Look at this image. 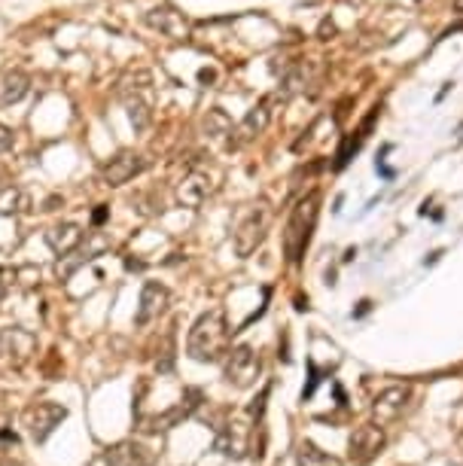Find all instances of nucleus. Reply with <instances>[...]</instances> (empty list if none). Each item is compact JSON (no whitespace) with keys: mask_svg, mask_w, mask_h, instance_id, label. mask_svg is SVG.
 I'll use <instances>...</instances> for the list:
<instances>
[{"mask_svg":"<svg viewBox=\"0 0 463 466\" xmlns=\"http://www.w3.org/2000/svg\"><path fill=\"white\" fill-rule=\"evenodd\" d=\"M317 217H320V192L311 190L296 201V208L290 210L287 226H283V256H287V263H302L308 244H311Z\"/></svg>","mask_w":463,"mask_h":466,"instance_id":"obj_2","label":"nucleus"},{"mask_svg":"<svg viewBox=\"0 0 463 466\" xmlns=\"http://www.w3.org/2000/svg\"><path fill=\"white\" fill-rule=\"evenodd\" d=\"M210 192H214V183H210L208 171H190L177 186V201L186 204V208H199Z\"/></svg>","mask_w":463,"mask_h":466,"instance_id":"obj_12","label":"nucleus"},{"mask_svg":"<svg viewBox=\"0 0 463 466\" xmlns=\"http://www.w3.org/2000/svg\"><path fill=\"white\" fill-rule=\"evenodd\" d=\"M31 208H34L31 195L19 190V186H6V190L0 192V217H22L28 214Z\"/></svg>","mask_w":463,"mask_h":466,"instance_id":"obj_18","label":"nucleus"},{"mask_svg":"<svg viewBox=\"0 0 463 466\" xmlns=\"http://www.w3.org/2000/svg\"><path fill=\"white\" fill-rule=\"evenodd\" d=\"M13 284H15V272H13V268H0V302L10 296Z\"/></svg>","mask_w":463,"mask_h":466,"instance_id":"obj_22","label":"nucleus"},{"mask_svg":"<svg viewBox=\"0 0 463 466\" xmlns=\"http://www.w3.org/2000/svg\"><path fill=\"white\" fill-rule=\"evenodd\" d=\"M64 408L55 405V403H40L34 412H31V436L37 439V443H43L49 439V433H52L59 424L64 421Z\"/></svg>","mask_w":463,"mask_h":466,"instance_id":"obj_14","label":"nucleus"},{"mask_svg":"<svg viewBox=\"0 0 463 466\" xmlns=\"http://www.w3.org/2000/svg\"><path fill=\"white\" fill-rule=\"evenodd\" d=\"M13 144H15V135H13V128H6L4 122H0V153L13 150Z\"/></svg>","mask_w":463,"mask_h":466,"instance_id":"obj_23","label":"nucleus"},{"mask_svg":"<svg viewBox=\"0 0 463 466\" xmlns=\"http://www.w3.org/2000/svg\"><path fill=\"white\" fill-rule=\"evenodd\" d=\"M347 448H351V461L357 466L372 463L381 454V448H384V430H381L378 424H363V427H357L351 433Z\"/></svg>","mask_w":463,"mask_h":466,"instance_id":"obj_6","label":"nucleus"},{"mask_svg":"<svg viewBox=\"0 0 463 466\" xmlns=\"http://www.w3.org/2000/svg\"><path fill=\"white\" fill-rule=\"evenodd\" d=\"M272 104H274V98H263V101H259L256 107L247 110V116H244L238 122V128H235V135H238V137L232 141V146H241V144L254 141L256 135L265 132L268 122H272Z\"/></svg>","mask_w":463,"mask_h":466,"instance_id":"obj_9","label":"nucleus"},{"mask_svg":"<svg viewBox=\"0 0 463 466\" xmlns=\"http://www.w3.org/2000/svg\"><path fill=\"white\" fill-rule=\"evenodd\" d=\"M454 10H458V13H463V0H454Z\"/></svg>","mask_w":463,"mask_h":466,"instance_id":"obj_24","label":"nucleus"},{"mask_svg":"<svg viewBox=\"0 0 463 466\" xmlns=\"http://www.w3.org/2000/svg\"><path fill=\"white\" fill-rule=\"evenodd\" d=\"M168 302H171L168 287H162V284H156V281H146L144 290H141V305H137L134 323L137 326H146V323L159 321V317L165 314Z\"/></svg>","mask_w":463,"mask_h":466,"instance_id":"obj_8","label":"nucleus"},{"mask_svg":"<svg viewBox=\"0 0 463 466\" xmlns=\"http://www.w3.org/2000/svg\"><path fill=\"white\" fill-rule=\"evenodd\" d=\"M79 241H83V228L77 223H59L46 232V244L55 256H68V253L79 247Z\"/></svg>","mask_w":463,"mask_h":466,"instance_id":"obj_15","label":"nucleus"},{"mask_svg":"<svg viewBox=\"0 0 463 466\" xmlns=\"http://www.w3.org/2000/svg\"><path fill=\"white\" fill-rule=\"evenodd\" d=\"M296 463H299V466H345L336 454L320 452V448L311 445V443H305V445L296 452Z\"/></svg>","mask_w":463,"mask_h":466,"instance_id":"obj_20","label":"nucleus"},{"mask_svg":"<svg viewBox=\"0 0 463 466\" xmlns=\"http://www.w3.org/2000/svg\"><path fill=\"white\" fill-rule=\"evenodd\" d=\"M144 22L150 24L153 31H159V34H165L171 40H181V37H186V31H190L183 13L171 10V6H156V10H150L144 15Z\"/></svg>","mask_w":463,"mask_h":466,"instance_id":"obj_11","label":"nucleus"},{"mask_svg":"<svg viewBox=\"0 0 463 466\" xmlns=\"http://www.w3.org/2000/svg\"><path fill=\"white\" fill-rule=\"evenodd\" d=\"M144 171H146V159H144V155H137V153H119V155H113L107 165H104L101 177H104V183L116 190V186L132 183V180L137 174H144Z\"/></svg>","mask_w":463,"mask_h":466,"instance_id":"obj_7","label":"nucleus"},{"mask_svg":"<svg viewBox=\"0 0 463 466\" xmlns=\"http://www.w3.org/2000/svg\"><path fill=\"white\" fill-rule=\"evenodd\" d=\"M268 219H272V217H268L265 204H259V208L250 210V214L241 219V226L235 228V253H238L241 259H247L250 253H256L259 244L265 241Z\"/></svg>","mask_w":463,"mask_h":466,"instance_id":"obj_5","label":"nucleus"},{"mask_svg":"<svg viewBox=\"0 0 463 466\" xmlns=\"http://www.w3.org/2000/svg\"><path fill=\"white\" fill-rule=\"evenodd\" d=\"M375 119H378V110H372L369 116L363 119V126L354 132L357 137H345V144H341V150H338V155H336V168H345V162L351 159V155H354L357 150H360L363 141H366V137H369V128L375 126Z\"/></svg>","mask_w":463,"mask_h":466,"instance_id":"obj_19","label":"nucleus"},{"mask_svg":"<svg viewBox=\"0 0 463 466\" xmlns=\"http://www.w3.org/2000/svg\"><path fill=\"white\" fill-rule=\"evenodd\" d=\"M186 354L195 363H217L229 354V323L219 308L205 311L199 321L192 323L190 339H186Z\"/></svg>","mask_w":463,"mask_h":466,"instance_id":"obj_1","label":"nucleus"},{"mask_svg":"<svg viewBox=\"0 0 463 466\" xmlns=\"http://www.w3.org/2000/svg\"><path fill=\"white\" fill-rule=\"evenodd\" d=\"M409 396H412V390L400 387V384H396V387L381 390V394L375 396V403H372V415H375L378 427H381V424H390V421L400 418L405 403H409Z\"/></svg>","mask_w":463,"mask_h":466,"instance_id":"obj_10","label":"nucleus"},{"mask_svg":"<svg viewBox=\"0 0 463 466\" xmlns=\"http://www.w3.org/2000/svg\"><path fill=\"white\" fill-rule=\"evenodd\" d=\"M119 98L128 107V119H132L134 132H144L153 119V77L146 70L128 73L119 83Z\"/></svg>","mask_w":463,"mask_h":466,"instance_id":"obj_3","label":"nucleus"},{"mask_svg":"<svg viewBox=\"0 0 463 466\" xmlns=\"http://www.w3.org/2000/svg\"><path fill=\"white\" fill-rule=\"evenodd\" d=\"M153 454L134 443H122L107 452V466H150Z\"/></svg>","mask_w":463,"mask_h":466,"instance_id":"obj_17","label":"nucleus"},{"mask_svg":"<svg viewBox=\"0 0 463 466\" xmlns=\"http://www.w3.org/2000/svg\"><path fill=\"white\" fill-rule=\"evenodd\" d=\"M259 354L250 345H238L226 354V381L238 390H247L254 387L256 378H259Z\"/></svg>","mask_w":463,"mask_h":466,"instance_id":"obj_4","label":"nucleus"},{"mask_svg":"<svg viewBox=\"0 0 463 466\" xmlns=\"http://www.w3.org/2000/svg\"><path fill=\"white\" fill-rule=\"evenodd\" d=\"M0 348H4L6 354L15 350V366H22L28 363V357L37 350V339L28 330H22V326H10V330L0 332Z\"/></svg>","mask_w":463,"mask_h":466,"instance_id":"obj_13","label":"nucleus"},{"mask_svg":"<svg viewBox=\"0 0 463 466\" xmlns=\"http://www.w3.org/2000/svg\"><path fill=\"white\" fill-rule=\"evenodd\" d=\"M205 132L214 137V141H219V137H226V135H232V119L226 116L223 110L214 107V110H208V116H205Z\"/></svg>","mask_w":463,"mask_h":466,"instance_id":"obj_21","label":"nucleus"},{"mask_svg":"<svg viewBox=\"0 0 463 466\" xmlns=\"http://www.w3.org/2000/svg\"><path fill=\"white\" fill-rule=\"evenodd\" d=\"M31 92V77L24 70H6L4 86H0V107H13Z\"/></svg>","mask_w":463,"mask_h":466,"instance_id":"obj_16","label":"nucleus"}]
</instances>
